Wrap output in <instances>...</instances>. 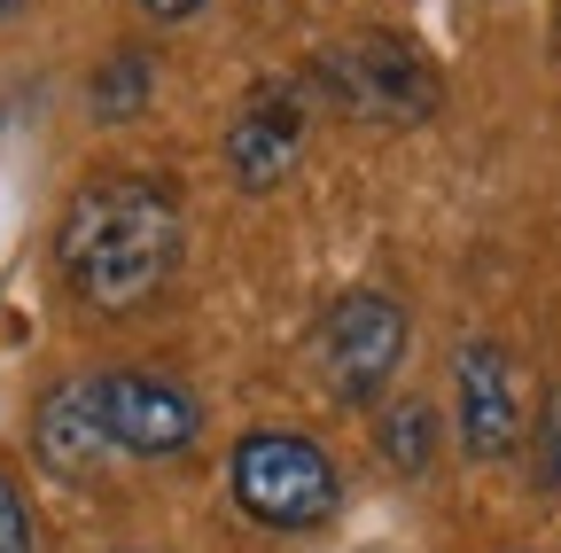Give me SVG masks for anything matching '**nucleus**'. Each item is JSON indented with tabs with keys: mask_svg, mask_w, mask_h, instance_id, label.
<instances>
[{
	"mask_svg": "<svg viewBox=\"0 0 561 553\" xmlns=\"http://www.w3.org/2000/svg\"><path fill=\"white\" fill-rule=\"evenodd\" d=\"M437 405L430 398H413V390H398V398H382V413H375V452L390 460V475H430V460H437Z\"/></svg>",
	"mask_w": 561,
	"mask_h": 553,
	"instance_id": "nucleus-9",
	"label": "nucleus"
},
{
	"mask_svg": "<svg viewBox=\"0 0 561 553\" xmlns=\"http://www.w3.org/2000/svg\"><path fill=\"white\" fill-rule=\"evenodd\" d=\"M453 429L468 460H507L530 429V405H523V367L500 335H468L453 352Z\"/></svg>",
	"mask_w": 561,
	"mask_h": 553,
	"instance_id": "nucleus-6",
	"label": "nucleus"
},
{
	"mask_svg": "<svg viewBox=\"0 0 561 553\" xmlns=\"http://www.w3.org/2000/svg\"><path fill=\"white\" fill-rule=\"evenodd\" d=\"M305 94H312V110H335L351 125H382V133H405L421 117H437V102H445L437 62L413 39L382 32V24L328 39L312 55V71H305Z\"/></svg>",
	"mask_w": 561,
	"mask_h": 553,
	"instance_id": "nucleus-2",
	"label": "nucleus"
},
{
	"mask_svg": "<svg viewBox=\"0 0 561 553\" xmlns=\"http://www.w3.org/2000/svg\"><path fill=\"white\" fill-rule=\"evenodd\" d=\"M405 343H413V320L390 289H343L320 312V375L343 405H382V390L405 367Z\"/></svg>",
	"mask_w": 561,
	"mask_h": 553,
	"instance_id": "nucleus-4",
	"label": "nucleus"
},
{
	"mask_svg": "<svg viewBox=\"0 0 561 553\" xmlns=\"http://www.w3.org/2000/svg\"><path fill=\"white\" fill-rule=\"evenodd\" d=\"M32 452H39V468H55V475H70V483H87V475H102V468L117 460L110 437H102V422H94L87 382H55V390L32 405Z\"/></svg>",
	"mask_w": 561,
	"mask_h": 553,
	"instance_id": "nucleus-8",
	"label": "nucleus"
},
{
	"mask_svg": "<svg viewBox=\"0 0 561 553\" xmlns=\"http://www.w3.org/2000/svg\"><path fill=\"white\" fill-rule=\"evenodd\" d=\"M305 141H312V94L297 79H273L227 125V180L242 195H273L280 180L305 164Z\"/></svg>",
	"mask_w": 561,
	"mask_h": 553,
	"instance_id": "nucleus-7",
	"label": "nucleus"
},
{
	"mask_svg": "<svg viewBox=\"0 0 561 553\" xmlns=\"http://www.w3.org/2000/svg\"><path fill=\"white\" fill-rule=\"evenodd\" d=\"M203 9V0H140V16H149V24H187Z\"/></svg>",
	"mask_w": 561,
	"mask_h": 553,
	"instance_id": "nucleus-13",
	"label": "nucleus"
},
{
	"mask_svg": "<svg viewBox=\"0 0 561 553\" xmlns=\"http://www.w3.org/2000/svg\"><path fill=\"white\" fill-rule=\"evenodd\" d=\"M227 499L257 530H320L343 499V475H335L328 445H312L297 429H250L227 460Z\"/></svg>",
	"mask_w": 561,
	"mask_h": 553,
	"instance_id": "nucleus-3",
	"label": "nucleus"
},
{
	"mask_svg": "<svg viewBox=\"0 0 561 553\" xmlns=\"http://www.w3.org/2000/svg\"><path fill=\"white\" fill-rule=\"evenodd\" d=\"M0 553H39V530H32V499L24 483L0 468Z\"/></svg>",
	"mask_w": 561,
	"mask_h": 553,
	"instance_id": "nucleus-12",
	"label": "nucleus"
},
{
	"mask_svg": "<svg viewBox=\"0 0 561 553\" xmlns=\"http://www.w3.org/2000/svg\"><path fill=\"white\" fill-rule=\"evenodd\" d=\"M16 9H24V0H0V24H9V16H16Z\"/></svg>",
	"mask_w": 561,
	"mask_h": 553,
	"instance_id": "nucleus-14",
	"label": "nucleus"
},
{
	"mask_svg": "<svg viewBox=\"0 0 561 553\" xmlns=\"http://www.w3.org/2000/svg\"><path fill=\"white\" fill-rule=\"evenodd\" d=\"M87 398H94V422H102L117 460H180L203 437V405L172 375L110 367V375H87Z\"/></svg>",
	"mask_w": 561,
	"mask_h": 553,
	"instance_id": "nucleus-5",
	"label": "nucleus"
},
{
	"mask_svg": "<svg viewBox=\"0 0 561 553\" xmlns=\"http://www.w3.org/2000/svg\"><path fill=\"white\" fill-rule=\"evenodd\" d=\"M523 445H530V475H538V492H561V382H553V390H538Z\"/></svg>",
	"mask_w": 561,
	"mask_h": 553,
	"instance_id": "nucleus-11",
	"label": "nucleus"
},
{
	"mask_svg": "<svg viewBox=\"0 0 561 553\" xmlns=\"http://www.w3.org/2000/svg\"><path fill=\"white\" fill-rule=\"evenodd\" d=\"M180 195L149 172H94L62 203L55 227V265L62 289L87 312H140L172 289L180 273Z\"/></svg>",
	"mask_w": 561,
	"mask_h": 553,
	"instance_id": "nucleus-1",
	"label": "nucleus"
},
{
	"mask_svg": "<svg viewBox=\"0 0 561 553\" xmlns=\"http://www.w3.org/2000/svg\"><path fill=\"white\" fill-rule=\"evenodd\" d=\"M140 102H149V55L117 47L102 62V79H94V117H133Z\"/></svg>",
	"mask_w": 561,
	"mask_h": 553,
	"instance_id": "nucleus-10",
	"label": "nucleus"
}]
</instances>
